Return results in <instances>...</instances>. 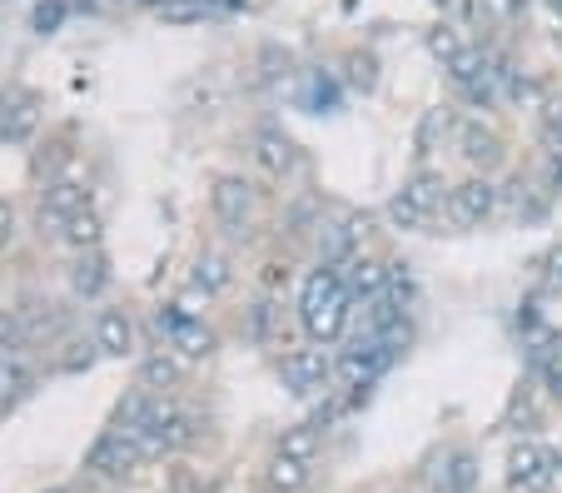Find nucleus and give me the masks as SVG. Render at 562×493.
I'll use <instances>...</instances> for the list:
<instances>
[{
  "label": "nucleus",
  "mask_w": 562,
  "mask_h": 493,
  "mask_svg": "<svg viewBox=\"0 0 562 493\" xmlns=\"http://www.w3.org/2000/svg\"><path fill=\"white\" fill-rule=\"evenodd\" d=\"M542 290L548 294H562V245L558 249H548V259H542Z\"/></svg>",
  "instance_id": "28"
},
{
  "label": "nucleus",
  "mask_w": 562,
  "mask_h": 493,
  "mask_svg": "<svg viewBox=\"0 0 562 493\" xmlns=\"http://www.w3.org/2000/svg\"><path fill=\"white\" fill-rule=\"evenodd\" d=\"M458 150H463L468 165H477V170H493V165L503 160V139L493 125H483V120H468L463 130H458Z\"/></svg>",
  "instance_id": "11"
},
{
  "label": "nucleus",
  "mask_w": 562,
  "mask_h": 493,
  "mask_svg": "<svg viewBox=\"0 0 562 493\" xmlns=\"http://www.w3.org/2000/svg\"><path fill=\"white\" fill-rule=\"evenodd\" d=\"M31 125H35V110L21 105V110H11V115H5V130H0V135H5V139H25V135H31Z\"/></svg>",
  "instance_id": "29"
},
{
  "label": "nucleus",
  "mask_w": 562,
  "mask_h": 493,
  "mask_svg": "<svg viewBox=\"0 0 562 493\" xmlns=\"http://www.w3.org/2000/svg\"><path fill=\"white\" fill-rule=\"evenodd\" d=\"M100 235H105V225H100V215L95 210H80V215L65 225V245L70 249H80V255H90V249H100Z\"/></svg>",
  "instance_id": "21"
},
{
  "label": "nucleus",
  "mask_w": 562,
  "mask_h": 493,
  "mask_svg": "<svg viewBox=\"0 0 562 493\" xmlns=\"http://www.w3.org/2000/svg\"><path fill=\"white\" fill-rule=\"evenodd\" d=\"M255 160H259V170H265V175L284 180V175L299 170V145L279 125H259L255 130Z\"/></svg>",
  "instance_id": "9"
},
{
  "label": "nucleus",
  "mask_w": 562,
  "mask_h": 493,
  "mask_svg": "<svg viewBox=\"0 0 562 493\" xmlns=\"http://www.w3.org/2000/svg\"><path fill=\"white\" fill-rule=\"evenodd\" d=\"M493 210H498V190H493L488 175H473V180H463V184L448 190V215H453L458 225H468V229L488 225Z\"/></svg>",
  "instance_id": "6"
},
{
  "label": "nucleus",
  "mask_w": 562,
  "mask_h": 493,
  "mask_svg": "<svg viewBox=\"0 0 562 493\" xmlns=\"http://www.w3.org/2000/svg\"><path fill=\"white\" fill-rule=\"evenodd\" d=\"M170 493H204V489H200V473H194V469H175Z\"/></svg>",
  "instance_id": "34"
},
{
  "label": "nucleus",
  "mask_w": 562,
  "mask_h": 493,
  "mask_svg": "<svg viewBox=\"0 0 562 493\" xmlns=\"http://www.w3.org/2000/svg\"><path fill=\"white\" fill-rule=\"evenodd\" d=\"M95 344H100V355L110 359H125L130 349H135V324H130L125 310H105L95 320Z\"/></svg>",
  "instance_id": "13"
},
{
  "label": "nucleus",
  "mask_w": 562,
  "mask_h": 493,
  "mask_svg": "<svg viewBox=\"0 0 562 493\" xmlns=\"http://www.w3.org/2000/svg\"><path fill=\"white\" fill-rule=\"evenodd\" d=\"M180 355H170V349H155V355L139 359V389L145 394H165V389L180 384Z\"/></svg>",
  "instance_id": "14"
},
{
  "label": "nucleus",
  "mask_w": 562,
  "mask_h": 493,
  "mask_svg": "<svg viewBox=\"0 0 562 493\" xmlns=\"http://www.w3.org/2000/svg\"><path fill=\"white\" fill-rule=\"evenodd\" d=\"M105 284H110V265H105V255H100V249H90V255H80L70 265V290L80 294V300H95Z\"/></svg>",
  "instance_id": "15"
},
{
  "label": "nucleus",
  "mask_w": 562,
  "mask_h": 493,
  "mask_svg": "<svg viewBox=\"0 0 562 493\" xmlns=\"http://www.w3.org/2000/svg\"><path fill=\"white\" fill-rule=\"evenodd\" d=\"M389 220L398 229H428V225H434V210H424V204H418L408 190H398L389 200Z\"/></svg>",
  "instance_id": "22"
},
{
  "label": "nucleus",
  "mask_w": 562,
  "mask_h": 493,
  "mask_svg": "<svg viewBox=\"0 0 562 493\" xmlns=\"http://www.w3.org/2000/svg\"><path fill=\"white\" fill-rule=\"evenodd\" d=\"M45 493H75V489H65V483H60V489H45Z\"/></svg>",
  "instance_id": "39"
},
{
  "label": "nucleus",
  "mask_w": 562,
  "mask_h": 493,
  "mask_svg": "<svg viewBox=\"0 0 562 493\" xmlns=\"http://www.w3.org/2000/svg\"><path fill=\"white\" fill-rule=\"evenodd\" d=\"M329 374H334V365H329V355H324V349H289L284 365H279L284 389H289V394H299V399H308L314 389H324V379H329Z\"/></svg>",
  "instance_id": "7"
},
{
  "label": "nucleus",
  "mask_w": 562,
  "mask_h": 493,
  "mask_svg": "<svg viewBox=\"0 0 562 493\" xmlns=\"http://www.w3.org/2000/svg\"><path fill=\"white\" fill-rule=\"evenodd\" d=\"M308 473H314V463H299V459H284V453H274L265 469V483L269 493H299L308 483Z\"/></svg>",
  "instance_id": "16"
},
{
  "label": "nucleus",
  "mask_w": 562,
  "mask_h": 493,
  "mask_svg": "<svg viewBox=\"0 0 562 493\" xmlns=\"http://www.w3.org/2000/svg\"><path fill=\"white\" fill-rule=\"evenodd\" d=\"M159 15H165V21H200L204 5H184V0H170V5H159Z\"/></svg>",
  "instance_id": "32"
},
{
  "label": "nucleus",
  "mask_w": 562,
  "mask_h": 493,
  "mask_svg": "<svg viewBox=\"0 0 562 493\" xmlns=\"http://www.w3.org/2000/svg\"><path fill=\"white\" fill-rule=\"evenodd\" d=\"M159 329H165V339H170V349L180 359H210L214 355V329L204 320H190V314H180L170 304V310H159Z\"/></svg>",
  "instance_id": "5"
},
{
  "label": "nucleus",
  "mask_w": 562,
  "mask_h": 493,
  "mask_svg": "<svg viewBox=\"0 0 562 493\" xmlns=\"http://www.w3.org/2000/svg\"><path fill=\"white\" fill-rule=\"evenodd\" d=\"M488 70H493L488 51H463L453 65H448V76H453L458 86H473V80H477V76H488Z\"/></svg>",
  "instance_id": "24"
},
{
  "label": "nucleus",
  "mask_w": 562,
  "mask_h": 493,
  "mask_svg": "<svg viewBox=\"0 0 562 493\" xmlns=\"http://www.w3.org/2000/svg\"><path fill=\"white\" fill-rule=\"evenodd\" d=\"M11 239H15V210H11L5 200H0V249L11 245Z\"/></svg>",
  "instance_id": "36"
},
{
  "label": "nucleus",
  "mask_w": 562,
  "mask_h": 493,
  "mask_svg": "<svg viewBox=\"0 0 562 493\" xmlns=\"http://www.w3.org/2000/svg\"><path fill=\"white\" fill-rule=\"evenodd\" d=\"M149 5H170V0H149Z\"/></svg>",
  "instance_id": "40"
},
{
  "label": "nucleus",
  "mask_w": 562,
  "mask_h": 493,
  "mask_svg": "<svg viewBox=\"0 0 562 493\" xmlns=\"http://www.w3.org/2000/svg\"><path fill=\"white\" fill-rule=\"evenodd\" d=\"M55 21H60V5H50V11H41V15H35V25H41V31H50Z\"/></svg>",
  "instance_id": "37"
},
{
  "label": "nucleus",
  "mask_w": 562,
  "mask_h": 493,
  "mask_svg": "<svg viewBox=\"0 0 562 493\" xmlns=\"http://www.w3.org/2000/svg\"><path fill=\"white\" fill-rule=\"evenodd\" d=\"M552 483V459L538 444H513L508 449V489L518 493H542Z\"/></svg>",
  "instance_id": "8"
},
{
  "label": "nucleus",
  "mask_w": 562,
  "mask_h": 493,
  "mask_svg": "<svg viewBox=\"0 0 562 493\" xmlns=\"http://www.w3.org/2000/svg\"><path fill=\"white\" fill-rule=\"evenodd\" d=\"M70 349H75V355L65 359V369H70V374H80V369H90L100 359V344L95 339H90V344H70Z\"/></svg>",
  "instance_id": "30"
},
{
  "label": "nucleus",
  "mask_w": 562,
  "mask_h": 493,
  "mask_svg": "<svg viewBox=\"0 0 562 493\" xmlns=\"http://www.w3.org/2000/svg\"><path fill=\"white\" fill-rule=\"evenodd\" d=\"M145 459H155L139 429H105L86 453V469L105 473V479H125L130 469H139Z\"/></svg>",
  "instance_id": "2"
},
{
  "label": "nucleus",
  "mask_w": 562,
  "mask_h": 493,
  "mask_svg": "<svg viewBox=\"0 0 562 493\" xmlns=\"http://www.w3.org/2000/svg\"><path fill=\"white\" fill-rule=\"evenodd\" d=\"M25 389H31V365L21 355H0V408L15 404Z\"/></svg>",
  "instance_id": "20"
},
{
  "label": "nucleus",
  "mask_w": 562,
  "mask_h": 493,
  "mask_svg": "<svg viewBox=\"0 0 562 493\" xmlns=\"http://www.w3.org/2000/svg\"><path fill=\"white\" fill-rule=\"evenodd\" d=\"M344 274V290H349V300H379L383 290H389V265H379V259H353L349 269H339Z\"/></svg>",
  "instance_id": "12"
},
{
  "label": "nucleus",
  "mask_w": 562,
  "mask_h": 493,
  "mask_svg": "<svg viewBox=\"0 0 562 493\" xmlns=\"http://www.w3.org/2000/svg\"><path fill=\"white\" fill-rule=\"evenodd\" d=\"M353 70H349V80H353V86H363V90H369L373 86V55H353Z\"/></svg>",
  "instance_id": "33"
},
{
  "label": "nucleus",
  "mask_w": 562,
  "mask_h": 493,
  "mask_svg": "<svg viewBox=\"0 0 562 493\" xmlns=\"http://www.w3.org/2000/svg\"><path fill=\"white\" fill-rule=\"evenodd\" d=\"M5 115H11V105H5V100H0V130H5Z\"/></svg>",
  "instance_id": "38"
},
{
  "label": "nucleus",
  "mask_w": 562,
  "mask_h": 493,
  "mask_svg": "<svg viewBox=\"0 0 562 493\" xmlns=\"http://www.w3.org/2000/svg\"><path fill=\"white\" fill-rule=\"evenodd\" d=\"M477 489V459L468 449H458L448 459V469L438 473V493H473Z\"/></svg>",
  "instance_id": "18"
},
{
  "label": "nucleus",
  "mask_w": 562,
  "mask_h": 493,
  "mask_svg": "<svg viewBox=\"0 0 562 493\" xmlns=\"http://www.w3.org/2000/svg\"><path fill=\"white\" fill-rule=\"evenodd\" d=\"M389 359H393V349H389L383 339H373V334H369V344H353L349 355L339 359V379L359 389V384H369V379H379Z\"/></svg>",
  "instance_id": "10"
},
{
  "label": "nucleus",
  "mask_w": 562,
  "mask_h": 493,
  "mask_svg": "<svg viewBox=\"0 0 562 493\" xmlns=\"http://www.w3.org/2000/svg\"><path fill=\"white\" fill-rule=\"evenodd\" d=\"M60 165H65V150H60V145H45V150L35 155V175H60Z\"/></svg>",
  "instance_id": "31"
},
{
  "label": "nucleus",
  "mask_w": 562,
  "mask_h": 493,
  "mask_svg": "<svg viewBox=\"0 0 562 493\" xmlns=\"http://www.w3.org/2000/svg\"><path fill=\"white\" fill-rule=\"evenodd\" d=\"M404 190L414 194L424 210H434V215H438V204H443V190H448V184H443V175H438V170H418L414 180L404 184Z\"/></svg>",
  "instance_id": "23"
},
{
  "label": "nucleus",
  "mask_w": 562,
  "mask_h": 493,
  "mask_svg": "<svg viewBox=\"0 0 562 493\" xmlns=\"http://www.w3.org/2000/svg\"><path fill=\"white\" fill-rule=\"evenodd\" d=\"M428 51H434V55H438V60H443V65H453V60H458V55H463V51H468V45H463V41H458V35H453V31H448V25H438V31H434V35H428Z\"/></svg>",
  "instance_id": "26"
},
{
  "label": "nucleus",
  "mask_w": 562,
  "mask_h": 493,
  "mask_svg": "<svg viewBox=\"0 0 562 493\" xmlns=\"http://www.w3.org/2000/svg\"><path fill=\"white\" fill-rule=\"evenodd\" d=\"M274 324H279V304H274V300H259L255 310H249V339H255V344H269Z\"/></svg>",
  "instance_id": "25"
},
{
  "label": "nucleus",
  "mask_w": 562,
  "mask_h": 493,
  "mask_svg": "<svg viewBox=\"0 0 562 493\" xmlns=\"http://www.w3.org/2000/svg\"><path fill=\"white\" fill-rule=\"evenodd\" d=\"M318 444H324L318 424H294V429H284V439H279L274 453H284V459H299V463H314L318 459Z\"/></svg>",
  "instance_id": "17"
},
{
  "label": "nucleus",
  "mask_w": 562,
  "mask_h": 493,
  "mask_svg": "<svg viewBox=\"0 0 562 493\" xmlns=\"http://www.w3.org/2000/svg\"><path fill=\"white\" fill-rule=\"evenodd\" d=\"M542 384H548V399H552V404H562V365H548V369H542Z\"/></svg>",
  "instance_id": "35"
},
{
  "label": "nucleus",
  "mask_w": 562,
  "mask_h": 493,
  "mask_svg": "<svg viewBox=\"0 0 562 493\" xmlns=\"http://www.w3.org/2000/svg\"><path fill=\"white\" fill-rule=\"evenodd\" d=\"M349 290H344V274L339 269H314L308 274V284H304V300H299V320H304V329H308V339H318V344H329V339H339V329H344V320H349Z\"/></svg>",
  "instance_id": "1"
},
{
  "label": "nucleus",
  "mask_w": 562,
  "mask_h": 493,
  "mask_svg": "<svg viewBox=\"0 0 562 493\" xmlns=\"http://www.w3.org/2000/svg\"><path fill=\"white\" fill-rule=\"evenodd\" d=\"M210 204H214V220H220L229 235H245L249 220H255V184L245 175H220L210 190Z\"/></svg>",
  "instance_id": "3"
},
{
  "label": "nucleus",
  "mask_w": 562,
  "mask_h": 493,
  "mask_svg": "<svg viewBox=\"0 0 562 493\" xmlns=\"http://www.w3.org/2000/svg\"><path fill=\"white\" fill-rule=\"evenodd\" d=\"M194 290L200 294H224L234 284V269H229V259L224 255H200V265H194Z\"/></svg>",
  "instance_id": "19"
},
{
  "label": "nucleus",
  "mask_w": 562,
  "mask_h": 493,
  "mask_svg": "<svg viewBox=\"0 0 562 493\" xmlns=\"http://www.w3.org/2000/svg\"><path fill=\"white\" fill-rule=\"evenodd\" d=\"M80 210H90V190L80 180H50L41 200V235H65Z\"/></svg>",
  "instance_id": "4"
},
{
  "label": "nucleus",
  "mask_w": 562,
  "mask_h": 493,
  "mask_svg": "<svg viewBox=\"0 0 562 493\" xmlns=\"http://www.w3.org/2000/svg\"><path fill=\"white\" fill-rule=\"evenodd\" d=\"M21 314L15 310H0V355H15V344H21Z\"/></svg>",
  "instance_id": "27"
},
{
  "label": "nucleus",
  "mask_w": 562,
  "mask_h": 493,
  "mask_svg": "<svg viewBox=\"0 0 562 493\" xmlns=\"http://www.w3.org/2000/svg\"><path fill=\"white\" fill-rule=\"evenodd\" d=\"M558 110H562V100H558Z\"/></svg>",
  "instance_id": "41"
}]
</instances>
